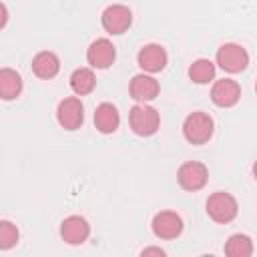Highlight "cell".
I'll return each mask as SVG.
<instances>
[{"label":"cell","mask_w":257,"mask_h":257,"mask_svg":"<svg viewBox=\"0 0 257 257\" xmlns=\"http://www.w3.org/2000/svg\"><path fill=\"white\" fill-rule=\"evenodd\" d=\"M215 120L205 110H193L183 120V137L191 145H207L213 139Z\"/></svg>","instance_id":"1"},{"label":"cell","mask_w":257,"mask_h":257,"mask_svg":"<svg viewBox=\"0 0 257 257\" xmlns=\"http://www.w3.org/2000/svg\"><path fill=\"white\" fill-rule=\"evenodd\" d=\"M205 211L211 221H215L219 225H227V223L235 221V217L239 215V203L231 193L215 191L209 195V199L205 203Z\"/></svg>","instance_id":"2"},{"label":"cell","mask_w":257,"mask_h":257,"mask_svg":"<svg viewBox=\"0 0 257 257\" xmlns=\"http://www.w3.org/2000/svg\"><path fill=\"white\" fill-rule=\"evenodd\" d=\"M128 126L137 137H153L161 126V114L147 102H137L128 110Z\"/></svg>","instance_id":"3"},{"label":"cell","mask_w":257,"mask_h":257,"mask_svg":"<svg viewBox=\"0 0 257 257\" xmlns=\"http://www.w3.org/2000/svg\"><path fill=\"white\" fill-rule=\"evenodd\" d=\"M215 64L229 74H239L249 66V52L237 42H225L217 48Z\"/></svg>","instance_id":"4"},{"label":"cell","mask_w":257,"mask_h":257,"mask_svg":"<svg viewBox=\"0 0 257 257\" xmlns=\"http://www.w3.org/2000/svg\"><path fill=\"white\" fill-rule=\"evenodd\" d=\"M207 181H209V169L201 161H187L177 171V183L183 191L197 193L205 189Z\"/></svg>","instance_id":"5"},{"label":"cell","mask_w":257,"mask_h":257,"mask_svg":"<svg viewBox=\"0 0 257 257\" xmlns=\"http://www.w3.org/2000/svg\"><path fill=\"white\" fill-rule=\"evenodd\" d=\"M151 229H153V235L161 241H173L177 237H181L183 229H185V223H183V217L177 213V211H159L153 221H151Z\"/></svg>","instance_id":"6"},{"label":"cell","mask_w":257,"mask_h":257,"mask_svg":"<svg viewBox=\"0 0 257 257\" xmlns=\"http://www.w3.org/2000/svg\"><path fill=\"white\" fill-rule=\"evenodd\" d=\"M100 24L106 34H124L133 24V10L124 4H110L100 14Z\"/></svg>","instance_id":"7"},{"label":"cell","mask_w":257,"mask_h":257,"mask_svg":"<svg viewBox=\"0 0 257 257\" xmlns=\"http://www.w3.org/2000/svg\"><path fill=\"white\" fill-rule=\"evenodd\" d=\"M56 120L64 131H78L84 122V104L78 96H66L56 106Z\"/></svg>","instance_id":"8"},{"label":"cell","mask_w":257,"mask_h":257,"mask_svg":"<svg viewBox=\"0 0 257 257\" xmlns=\"http://www.w3.org/2000/svg\"><path fill=\"white\" fill-rule=\"evenodd\" d=\"M116 60V48L108 38H96L86 48V62L94 70H106Z\"/></svg>","instance_id":"9"},{"label":"cell","mask_w":257,"mask_h":257,"mask_svg":"<svg viewBox=\"0 0 257 257\" xmlns=\"http://www.w3.org/2000/svg\"><path fill=\"white\" fill-rule=\"evenodd\" d=\"M137 64L143 72H149V74H157L161 70L167 68L169 64V54L167 50L157 44V42H149L145 44L139 52H137Z\"/></svg>","instance_id":"10"},{"label":"cell","mask_w":257,"mask_h":257,"mask_svg":"<svg viewBox=\"0 0 257 257\" xmlns=\"http://www.w3.org/2000/svg\"><path fill=\"white\" fill-rule=\"evenodd\" d=\"M159 92H161V84L149 72L135 74L128 82V94L135 102H151L159 96Z\"/></svg>","instance_id":"11"},{"label":"cell","mask_w":257,"mask_h":257,"mask_svg":"<svg viewBox=\"0 0 257 257\" xmlns=\"http://www.w3.org/2000/svg\"><path fill=\"white\" fill-rule=\"evenodd\" d=\"M211 100L219 108H231L241 100V84L233 78L215 80L211 86Z\"/></svg>","instance_id":"12"},{"label":"cell","mask_w":257,"mask_h":257,"mask_svg":"<svg viewBox=\"0 0 257 257\" xmlns=\"http://www.w3.org/2000/svg\"><path fill=\"white\" fill-rule=\"evenodd\" d=\"M60 237L68 245H82L90 237V223L82 215H68L60 223Z\"/></svg>","instance_id":"13"},{"label":"cell","mask_w":257,"mask_h":257,"mask_svg":"<svg viewBox=\"0 0 257 257\" xmlns=\"http://www.w3.org/2000/svg\"><path fill=\"white\" fill-rule=\"evenodd\" d=\"M94 128L102 135H112L120 126V112L112 102H100L94 108Z\"/></svg>","instance_id":"14"},{"label":"cell","mask_w":257,"mask_h":257,"mask_svg":"<svg viewBox=\"0 0 257 257\" xmlns=\"http://www.w3.org/2000/svg\"><path fill=\"white\" fill-rule=\"evenodd\" d=\"M32 74L40 80H50L60 72V58L50 50H40L32 58Z\"/></svg>","instance_id":"15"},{"label":"cell","mask_w":257,"mask_h":257,"mask_svg":"<svg viewBox=\"0 0 257 257\" xmlns=\"http://www.w3.org/2000/svg\"><path fill=\"white\" fill-rule=\"evenodd\" d=\"M22 88H24V80L20 76L18 70L14 68H0V96L2 100H14L22 94Z\"/></svg>","instance_id":"16"},{"label":"cell","mask_w":257,"mask_h":257,"mask_svg":"<svg viewBox=\"0 0 257 257\" xmlns=\"http://www.w3.org/2000/svg\"><path fill=\"white\" fill-rule=\"evenodd\" d=\"M68 84L72 88V92L76 96H86L90 94L94 88H96V74H94V68L90 66H80L76 70H72L70 78H68Z\"/></svg>","instance_id":"17"},{"label":"cell","mask_w":257,"mask_h":257,"mask_svg":"<svg viewBox=\"0 0 257 257\" xmlns=\"http://www.w3.org/2000/svg\"><path fill=\"white\" fill-rule=\"evenodd\" d=\"M187 74L195 84H209V82L215 80L217 64L213 60H209V58H197V60L191 62Z\"/></svg>","instance_id":"18"},{"label":"cell","mask_w":257,"mask_h":257,"mask_svg":"<svg viewBox=\"0 0 257 257\" xmlns=\"http://www.w3.org/2000/svg\"><path fill=\"white\" fill-rule=\"evenodd\" d=\"M223 253L227 257H251L253 255V239L245 233H235L225 241Z\"/></svg>","instance_id":"19"},{"label":"cell","mask_w":257,"mask_h":257,"mask_svg":"<svg viewBox=\"0 0 257 257\" xmlns=\"http://www.w3.org/2000/svg\"><path fill=\"white\" fill-rule=\"evenodd\" d=\"M18 239H20L18 227H16L12 221L2 219V221H0V249H2V251L12 249V247L18 243Z\"/></svg>","instance_id":"20"},{"label":"cell","mask_w":257,"mask_h":257,"mask_svg":"<svg viewBox=\"0 0 257 257\" xmlns=\"http://www.w3.org/2000/svg\"><path fill=\"white\" fill-rule=\"evenodd\" d=\"M141 255H159V257H165V255H167V251H165V249H161V247H147V249H143V251H141Z\"/></svg>","instance_id":"21"},{"label":"cell","mask_w":257,"mask_h":257,"mask_svg":"<svg viewBox=\"0 0 257 257\" xmlns=\"http://www.w3.org/2000/svg\"><path fill=\"white\" fill-rule=\"evenodd\" d=\"M6 20H8V10H6V4H2V22H0V28L6 26Z\"/></svg>","instance_id":"22"},{"label":"cell","mask_w":257,"mask_h":257,"mask_svg":"<svg viewBox=\"0 0 257 257\" xmlns=\"http://www.w3.org/2000/svg\"><path fill=\"white\" fill-rule=\"evenodd\" d=\"M253 177H255V181H257V161L253 163Z\"/></svg>","instance_id":"23"},{"label":"cell","mask_w":257,"mask_h":257,"mask_svg":"<svg viewBox=\"0 0 257 257\" xmlns=\"http://www.w3.org/2000/svg\"><path fill=\"white\" fill-rule=\"evenodd\" d=\"M255 94H257V80H255Z\"/></svg>","instance_id":"24"}]
</instances>
